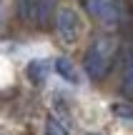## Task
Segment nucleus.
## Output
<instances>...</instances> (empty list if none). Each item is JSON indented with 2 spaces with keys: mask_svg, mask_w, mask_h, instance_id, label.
<instances>
[{
  "mask_svg": "<svg viewBox=\"0 0 133 135\" xmlns=\"http://www.w3.org/2000/svg\"><path fill=\"white\" fill-rule=\"evenodd\" d=\"M116 50H118V40L113 35H98V38L90 43L88 53H85V73H88L93 80L103 78L106 73L111 70L116 58Z\"/></svg>",
  "mask_w": 133,
  "mask_h": 135,
  "instance_id": "1",
  "label": "nucleus"
},
{
  "mask_svg": "<svg viewBox=\"0 0 133 135\" xmlns=\"http://www.w3.org/2000/svg\"><path fill=\"white\" fill-rule=\"evenodd\" d=\"M85 3V10L90 13V18L98 20L100 25H118L123 20V8H121L118 0H83Z\"/></svg>",
  "mask_w": 133,
  "mask_h": 135,
  "instance_id": "2",
  "label": "nucleus"
},
{
  "mask_svg": "<svg viewBox=\"0 0 133 135\" xmlns=\"http://www.w3.org/2000/svg\"><path fill=\"white\" fill-rule=\"evenodd\" d=\"M55 28H58L60 40L73 43V40L78 38V33H80V20L70 8H60L58 15H55Z\"/></svg>",
  "mask_w": 133,
  "mask_h": 135,
  "instance_id": "3",
  "label": "nucleus"
},
{
  "mask_svg": "<svg viewBox=\"0 0 133 135\" xmlns=\"http://www.w3.org/2000/svg\"><path fill=\"white\" fill-rule=\"evenodd\" d=\"M50 75V63L48 60H30L28 65V80L33 85H43Z\"/></svg>",
  "mask_w": 133,
  "mask_h": 135,
  "instance_id": "4",
  "label": "nucleus"
},
{
  "mask_svg": "<svg viewBox=\"0 0 133 135\" xmlns=\"http://www.w3.org/2000/svg\"><path fill=\"white\" fill-rule=\"evenodd\" d=\"M55 70H58V75L63 78V80H68V83H80V73H78V68L73 65V60H68V58H55Z\"/></svg>",
  "mask_w": 133,
  "mask_h": 135,
  "instance_id": "5",
  "label": "nucleus"
},
{
  "mask_svg": "<svg viewBox=\"0 0 133 135\" xmlns=\"http://www.w3.org/2000/svg\"><path fill=\"white\" fill-rule=\"evenodd\" d=\"M45 135H68V128H65L58 118H48V123H45Z\"/></svg>",
  "mask_w": 133,
  "mask_h": 135,
  "instance_id": "6",
  "label": "nucleus"
},
{
  "mask_svg": "<svg viewBox=\"0 0 133 135\" xmlns=\"http://www.w3.org/2000/svg\"><path fill=\"white\" fill-rule=\"evenodd\" d=\"M123 95L126 98H133V63L128 65V70H126V75H123Z\"/></svg>",
  "mask_w": 133,
  "mask_h": 135,
  "instance_id": "7",
  "label": "nucleus"
},
{
  "mask_svg": "<svg viewBox=\"0 0 133 135\" xmlns=\"http://www.w3.org/2000/svg\"><path fill=\"white\" fill-rule=\"evenodd\" d=\"M113 113H116L118 118H133V108L121 105V103H116V105H113Z\"/></svg>",
  "mask_w": 133,
  "mask_h": 135,
  "instance_id": "8",
  "label": "nucleus"
}]
</instances>
